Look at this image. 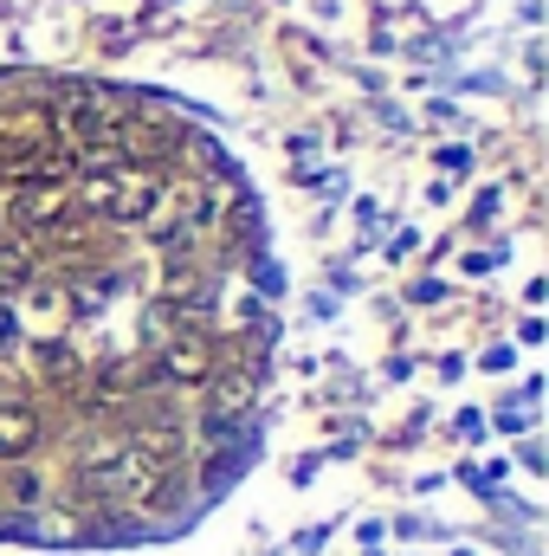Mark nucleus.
<instances>
[{
    "label": "nucleus",
    "instance_id": "4",
    "mask_svg": "<svg viewBox=\"0 0 549 556\" xmlns=\"http://www.w3.org/2000/svg\"><path fill=\"white\" fill-rule=\"evenodd\" d=\"M59 130L78 142V149H91V142H117V137H124V124H117V117H111V111L98 104V91L72 98V104L59 111Z\"/></svg>",
    "mask_w": 549,
    "mask_h": 556
},
{
    "label": "nucleus",
    "instance_id": "7",
    "mask_svg": "<svg viewBox=\"0 0 549 556\" xmlns=\"http://www.w3.org/2000/svg\"><path fill=\"white\" fill-rule=\"evenodd\" d=\"M207 382H214V402H207V420L214 427H227V420L253 402V376H207Z\"/></svg>",
    "mask_w": 549,
    "mask_h": 556
},
{
    "label": "nucleus",
    "instance_id": "2",
    "mask_svg": "<svg viewBox=\"0 0 549 556\" xmlns=\"http://www.w3.org/2000/svg\"><path fill=\"white\" fill-rule=\"evenodd\" d=\"M155 479H162V466H155L142 446H130V453H117L111 466H91V472H85V485L104 492V498H149Z\"/></svg>",
    "mask_w": 549,
    "mask_h": 556
},
{
    "label": "nucleus",
    "instance_id": "3",
    "mask_svg": "<svg viewBox=\"0 0 549 556\" xmlns=\"http://www.w3.org/2000/svg\"><path fill=\"white\" fill-rule=\"evenodd\" d=\"M155 376L162 382H207L214 376V350H207V337H168L162 343V356H155Z\"/></svg>",
    "mask_w": 549,
    "mask_h": 556
},
{
    "label": "nucleus",
    "instance_id": "5",
    "mask_svg": "<svg viewBox=\"0 0 549 556\" xmlns=\"http://www.w3.org/2000/svg\"><path fill=\"white\" fill-rule=\"evenodd\" d=\"M59 220H65V194L59 188L33 181V188L13 194V227H59Z\"/></svg>",
    "mask_w": 549,
    "mask_h": 556
},
{
    "label": "nucleus",
    "instance_id": "1",
    "mask_svg": "<svg viewBox=\"0 0 549 556\" xmlns=\"http://www.w3.org/2000/svg\"><path fill=\"white\" fill-rule=\"evenodd\" d=\"M162 175H142V168H111V175H85L78 181V207L85 214H104V220H149V207L162 201Z\"/></svg>",
    "mask_w": 549,
    "mask_h": 556
},
{
    "label": "nucleus",
    "instance_id": "6",
    "mask_svg": "<svg viewBox=\"0 0 549 556\" xmlns=\"http://www.w3.org/2000/svg\"><path fill=\"white\" fill-rule=\"evenodd\" d=\"M33 440H39V415L20 408V402H0V459L33 453Z\"/></svg>",
    "mask_w": 549,
    "mask_h": 556
},
{
    "label": "nucleus",
    "instance_id": "8",
    "mask_svg": "<svg viewBox=\"0 0 549 556\" xmlns=\"http://www.w3.org/2000/svg\"><path fill=\"white\" fill-rule=\"evenodd\" d=\"M26 278H33L26 247H0V291H13V285H26Z\"/></svg>",
    "mask_w": 549,
    "mask_h": 556
}]
</instances>
